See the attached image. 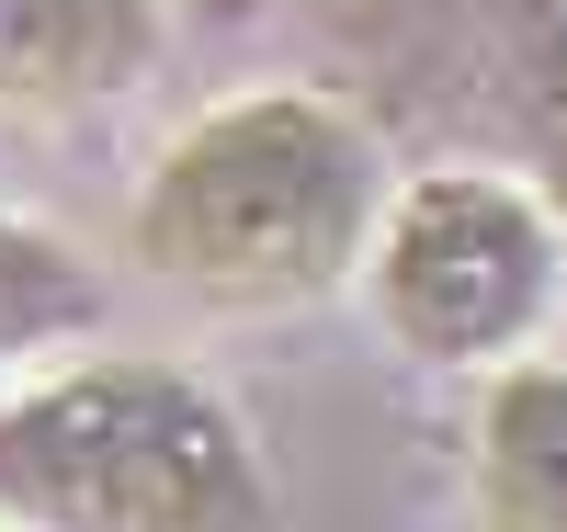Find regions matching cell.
Segmentation results:
<instances>
[{
  "label": "cell",
  "instance_id": "3957f363",
  "mask_svg": "<svg viewBox=\"0 0 567 532\" xmlns=\"http://www.w3.org/2000/svg\"><path fill=\"white\" fill-rule=\"evenodd\" d=\"M363 317L432 374H511L567 306V227L511 170H420L363 250Z\"/></svg>",
  "mask_w": 567,
  "mask_h": 532
},
{
  "label": "cell",
  "instance_id": "8992f818",
  "mask_svg": "<svg viewBox=\"0 0 567 532\" xmlns=\"http://www.w3.org/2000/svg\"><path fill=\"white\" fill-rule=\"evenodd\" d=\"M103 328V272H91L58 227H34L0 205V363H34V352H69Z\"/></svg>",
  "mask_w": 567,
  "mask_h": 532
},
{
  "label": "cell",
  "instance_id": "ba28073f",
  "mask_svg": "<svg viewBox=\"0 0 567 532\" xmlns=\"http://www.w3.org/2000/svg\"><path fill=\"white\" fill-rule=\"evenodd\" d=\"M171 12H182V23H205V34H250L272 0H171Z\"/></svg>",
  "mask_w": 567,
  "mask_h": 532
},
{
  "label": "cell",
  "instance_id": "7a4b0ae2",
  "mask_svg": "<svg viewBox=\"0 0 567 532\" xmlns=\"http://www.w3.org/2000/svg\"><path fill=\"white\" fill-rule=\"evenodd\" d=\"M0 521L12 532H272V465L205 374L91 352L0 408Z\"/></svg>",
  "mask_w": 567,
  "mask_h": 532
},
{
  "label": "cell",
  "instance_id": "6da1fadb",
  "mask_svg": "<svg viewBox=\"0 0 567 532\" xmlns=\"http://www.w3.org/2000/svg\"><path fill=\"white\" fill-rule=\"evenodd\" d=\"M386 227V148L329 91H227L148 159L125 250L216 317H284L363 283Z\"/></svg>",
  "mask_w": 567,
  "mask_h": 532
},
{
  "label": "cell",
  "instance_id": "52a82bcc",
  "mask_svg": "<svg viewBox=\"0 0 567 532\" xmlns=\"http://www.w3.org/2000/svg\"><path fill=\"white\" fill-rule=\"evenodd\" d=\"M511 103H523V136L545 159V205L567 227V0H511Z\"/></svg>",
  "mask_w": 567,
  "mask_h": 532
},
{
  "label": "cell",
  "instance_id": "5b68a950",
  "mask_svg": "<svg viewBox=\"0 0 567 532\" xmlns=\"http://www.w3.org/2000/svg\"><path fill=\"white\" fill-rule=\"evenodd\" d=\"M465 499L477 532H567V363H511L477 385Z\"/></svg>",
  "mask_w": 567,
  "mask_h": 532
},
{
  "label": "cell",
  "instance_id": "277c9868",
  "mask_svg": "<svg viewBox=\"0 0 567 532\" xmlns=\"http://www.w3.org/2000/svg\"><path fill=\"white\" fill-rule=\"evenodd\" d=\"M171 45V0H0V125H80Z\"/></svg>",
  "mask_w": 567,
  "mask_h": 532
}]
</instances>
